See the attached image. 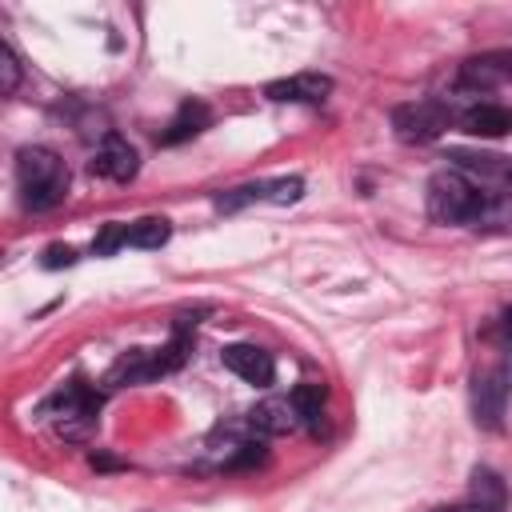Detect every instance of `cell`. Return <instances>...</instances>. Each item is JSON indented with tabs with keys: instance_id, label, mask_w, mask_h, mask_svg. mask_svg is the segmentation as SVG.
I'll return each instance as SVG.
<instances>
[{
	"instance_id": "obj_1",
	"label": "cell",
	"mask_w": 512,
	"mask_h": 512,
	"mask_svg": "<svg viewBox=\"0 0 512 512\" xmlns=\"http://www.w3.org/2000/svg\"><path fill=\"white\" fill-rule=\"evenodd\" d=\"M16 180H20V200L28 212H48L68 196L64 160L40 144H28L16 152Z\"/></svg>"
},
{
	"instance_id": "obj_2",
	"label": "cell",
	"mask_w": 512,
	"mask_h": 512,
	"mask_svg": "<svg viewBox=\"0 0 512 512\" xmlns=\"http://www.w3.org/2000/svg\"><path fill=\"white\" fill-rule=\"evenodd\" d=\"M100 392L88 388L84 380H68L48 404H44V416H52L56 424V436L64 440H88L96 420H100Z\"/></svg>"
},
{
	"instance_id": "obj_3",
	"label": "cell",
	"mask_w": 512,
	"mask_h": 512,
	"mask_svg": "<svg viewBox=\"0 0 512 512\" xmlns=\"http://www.w3.org/2000/svg\"><path fill=\"white\" fill-rule=\"evenodd\" d=\"M480 204H484V192L472 188L460 172H436L428 180V216L436 224H468L472 228Z\"/></svg>"
},
{
	"instance_id": "obj_4",
	"label": "cell",
	"mask_w": 512,
	"mask_h": 512,
	"mask_svg": "<svg viewBox=\"0 0 512 512\" xmlns=\"http://www.w3.org/2000/svg\"><path fill=\"white\" fill-rule=\"evenodd\" d=\"M304 196V180L300 176H272V180H248L236 188H224L212 196L216 212H240L248 204H296Z\"/></svg>"
},
{
	"instance_id": "obj_5",
	"label": "cell",
	"mask_w": 512,
	"mask_h": 512,
	"mask_svg": "<svg viewBox=\"0 0 512 512\" xmlns=\"http://www.w3.org/2000/svg\"><path fill=\"white\" fill-rule=\"evenodd\" d=\"M448 108L440 100H416V104H400L392 108V132L404 144H428L448 128Z\"/></svg>"
},
{
	"instance_id": "obj_6",
	"label": "cell",
	"mask_w": 512,
	"mask_h": 512,
	"mask_svg": "<svg viewBox=\"0 0 512 512\" xmlns=\"http://www.w3.org/2000/svg\"><path fill=\"white\" fill-rule=\"evenodd\" d=\"M328 92H332V80L320 72H296V76L272 80L264 88V96L276 104H320V100H328Z\"/></svg>"
},
{
	"instance_id": "obj_7",
	"label": "cell",
	"mask_w": 512,
	"mask_h": 512,
	"mask_svg": "<svg viewBox=\"0 0 512 512\" xmlns=\"http://www.w3.org/2000/svg\"><path fill=\"white\" fill-rule=\"evenodd\" d=\"M92 172H100V176H108L116 184H128L140 172V156H136V148L120 132H108L104 144H100V152L92 156Z\"/></svg>"
},
{
	"instance_id": "obj_8",
	"label": "cell",
	"mask_w": 512,
	"mask_h": 512,
	"mask_svg": "<svg viewBox=\"0 0 512 512\" xmlns=\"http://www.w3.org/2000/svg\"><path fill=\"white\" fill-rule=\"evenodd\" d=\"M220 356H224V368H228V372H236L240 380H248V384H256V388H268L272 376H276L272 352H264V348H256V344H228Z\"/></svg>"
},
{
	"instance_id": "obj_9",
	"label": "cell",
	"mask_w": 512,
	"mask_h": 512,
	"mask_svg": "<svg viewBox=\"0 0 512 512\" xmlns=\"http://www.w3.org/2000/svg\"><path fill=\"white\" fill-rule=\"evenodd\" d=\"M504 400H508V376L500 368L488 372V376H476V384H472V416H476L480 428H500Z\"/></svg>"
},
{
	"instance_id": "obj_10",
	"label": "cell",
	"mask_w": 512,
	"mask_h": 512,
	"mask_svg": "<svg viewBox=\"0 0 512 512\" xmlns=\"http://www.w3.org/2000/svg\"><path fill=\"white\" fill-rule=\"evenodd\" d=\"M296 424H300V416H296L292 400H280V396L260 400V404L248 412V432H252V436H288Z\"/></svg>"
},
{
	"instance_id": "obj_11",
	"label": "cell",
	"mask_w": 512,
	"mask_h": 512,
	"mask_svg": "<svg viewBox=\"0 0 512 512\" xmlns=\"http://www.w3.org/2000/svg\"><path fill=\"white\" fill-rule=\"evenodd\" d=\"M208 120H212V112H208V104H204V100H184V104H180V112H176V116L168 120V128L160 132V144H164V148L184 144V140L200 136V132L208 128Z\"/></svg>"
},
{
	"instance_id": "obj_12",
	"label": "cell",
	"mask_w": 512,
	"mask_h": 512,
	"mask_svg": "<svg viewBox=\"0 0 512 512\" xmlns=\"http://www.w3.org/2000/svg\"><path fill=\"white\" fill-rule=\"evenodd\" d=\"M160 376V360H156V352H148V348H132V352H124L112 368H108V376H104V384H144V380H156Z\"/></svg>"
},
{
	"instance_id": "obj_13",
	"label": "cell",
	"mask_w": 512,
	"mask_h": 512,
	"mask_svg": "<svg viewBox=\"0 0 512 512\" xmlns=\"http://www.w3.org/2000/svg\"><path fill=\"white\" fill-rule=\"evenodd\" d=\"M460 128L468 136H488V140L508 136L512 132V108H504V104H472L460 116Z\"/></svg>"
},
{
	"instance_id": "obj_14",
	"label": "cell",
	"mask_w": 512,
	"mask_h": 512,
	"mask_svg": "<svg viewBox=\"0 0 512 512\" xmlns=\"http://www.w3.org/2000/svg\"><path fill=\"white\" fill-rule=\"evenodd\" d=\"M500 80H512V48L508 52H484V56L464 60V84L492 88Z\"/></svg>"
},
{
	"instance_id": "obj_15",
	"label": "cell",
	"mask_w": 512,
	"mask_h": 512,
	"mask_svg": "<svg viewBox=\"0 0 512 512\" xmlns=\"http://www.w3.org/2000/svg\"><path fill=\"white\" fill-rule=\"evenodd\" d=\"M288 400H292L300 424H308V432H320V424H324V388L320 384H296Z\"/></svg>"
},
{
	"instance_id": "obj_16",
	"label": "cell",
	"mask_w": 512,
	"mask_h": 512,
	"mask_svg": "<svg viewBox=\"0 0 512 512\" xmlns=\"http://www.w3.org/2000/svg\"><path fill=\"white\" fill-rule=\"evenodd\" d=\"M508 488L492 468H472V504L488 508V512H504Z\"/></svg>"
},
{
	"instance_id": "obj_17",
	"label": "cell",
	"mask_w": 512,
	"mask_h": 512,
	"mask_svg": "<svg viewBox=\"0 0 512 512\" xmlns=\"http://www.w3.org/2000/svg\"><path fill=\"white\" fill-rule=\"evenodd\" d=\"M168 236H172V224L164 216H144V220L128 224V244L132 248H160V244H168Z\"/></svg>"
},
{
	"instance_id": "obj_18",
	"label": "cell",
	"mask_w": 512,
	"mask_h": 512,
	"mask_svg": "<svg viewBox=\"0 0 512 512\" xmlns=\"http://www.w3.org/2000/svg\"><path fill=\"white\" fill-rule=\"evenodd\" d=\"M452 160L464 168H480L488 176H508V168H512V164H504V156H484V152H464V148H456Z\"/></svg>"
},
{
	"instance_id": "obj_19",
	"label": "cell",
	"mask_w": 512,
	"mask_h": 512,
	"mask_svg": "<svg viewBox=\"0 0 512 512\" xmlns=\"http://www.w3.org/2000/svg\"><path fill=\"white\" fill-rule=\"evenodd\" d=\"M124 244H128V224H104L100 236L92 240V256H112Z\"/></svg>"
},
{
	"instance_id": "obj_20",
	"label": "cell",
	"mask_w": 512,
	"mask_h": 512,
	"mask_svg": "<svg viewBox=\"0 0 512 512\" xmlns=\"http://www.w3.org/2000/svg\"><path fill=\"white\" fill-rule=\"evenodd\" d=\"M16 84H20V60H16V52L8 44H0V92L12 96Z\"/></svg>"
},
{
	"instance_id": "obj_21",
	"label": "cell",
	"mask_w": 512,
	"mask_h": 512,
	"mask_svg": "<svg viewBox=\"0 0 512 512\" xmlns=\"http://www.w3.org/2000/svg\"><path fill=\"white\" fill-rule=\"evenodd\" d=\"M264 444L252 436V440H244V444H236V452L228 456V468H252V464H264Z\"/></svg>"
},
{
	"instance_id": "obj_22",
	"label": "cell",
	"mask_w": 512,
	"mask_h": 512,
	"mask_svg": "<svg viewBox=\"0 0 512 512\" xmlns=\"http://www.w3.org/2000/svg\"><path fill=\"white\" fill-rule=\"evenodd\" d=\"M40 264L44 268H68V264H76V248L72 244H48L44 256H40Z\"/></svg>"
},
{
	"instance_id": "obj_23",
	"label": "cell",
	"mask_w": 512,
	"mask_h": 512,
	"mask_svg": "<svg viewBox=\"0 0 512 512\" xmlns=\"http://www.w3.org/2000/svg\"><path fill=\"white\" fill-rule=\"evenodd\" d=\"M432 512H488V508H480V504H452V508H432Z\"/></svg>"
},
{
	"instance_id": "obj_24",
	"label": "cell",
	"mask_w": 512,
	"mask_h": 512,
	"mask_svg": "<svg viewBox=\"0 0 512 512\" xmlns=\"http://www.w3.org/2000/svg\"><path fill=\"white\" fill-rule=\"evenodd\" d=\"M500 328H504V340L512 344V304L504 308V316H500Z\"/></svg>"
},
{
	"instance_id": "obj_25",
	"label": "cell",
	"mask_w": 512,
	"mask_h": 512,
	"mask_svg": "<svg viewBox=\"0 0 512 512\" xmlns=\"http://www.w3.org/2000/svg\"><path fill=\"white\" fill-rule=\"evenodd\" d=\"M504 180H508V184H512V168H508V176H504Z\"/></svg>"
}]
</instances>
